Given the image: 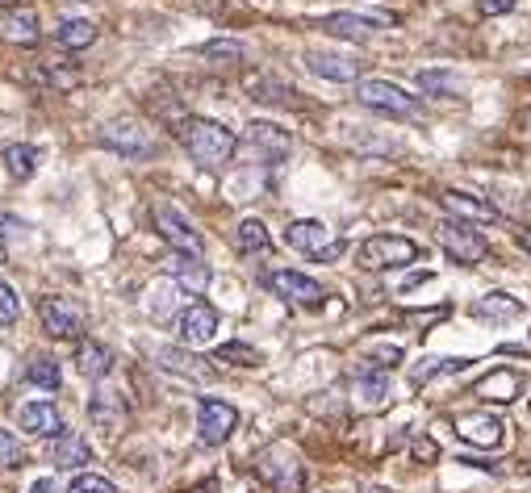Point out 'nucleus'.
I'll list each match as a JSON object with an SVG mask.
<instances>
[{
	"label": "nucleus",
	"mask_w": 531,
	"mask_h": 493,
	"mask_svg": "<svg viewBox=\"0 0 531 493\" xmlns=\"http://www.w3.org/2000/svg\"><path fill=\"white\" fill-rule=\"evenodd\" d=\"M55 42L63 46V51H88L92 42H97V21L88 17H67L55 26Z\"/></svg>",
	"instance_id": "nucleus-25"
},
{
	"label": "nucleus",
	"mask_w": 531,
	"mask_h": 493,
	"mask_svg": "<svg viewBox=\"0 0 531 493\" xmlns=\"http://www.w3.org/2000/svg\"><path fill=\"white\" fill-rule=\"evenodd\" d=\"M473 393H477V397H486V402H506V406H511L515 397L523 393V372L494 368L490 377H481V381L473 385Z\"/></svg>",
	"instance_id": "nucleus-22"
},
{
	"label": "nucleus",
	"mask_w": 531,
	"mask_h": 493,
	"mask_svg": "<svg viewBox=\"0 0 531 493\" xmlns=\"http://www.w3.org/2000/svg\"><path fill=\"white\" fill-rule=\"evenodd\" d=\"M285 243L293 251L310 255V260H318V264H335L339 255H343V239H339V234L327 222H318V218H297V222H289Z\"/></svg>",
	"instance_id": "nucleus-6"
},
{
	"label": "nucleus",
	"mask_w": 531,
	"mask_h": 493,
	"mask_svg": "<svg viewBox=\"0 0 531 493\" xmlns=\"http://www.w3.org/2000/svg\"><path fill=\"white\" fill-rule=\"evenodd\" d=\"M67 493H118V485L97 477V473H80L72 485H67Z\"/></svg>",
	"instance_id": "nucleus-38"
},
{
	"label": "nucleus",
	"mask_w": 531,
	"mask_h": 493,
	"mask_svg": "<svg viewBox=\"0 0 531 493\" xmlns=\"http://www.w3.org/2000/svg\"><path fill=\"white\" fill-rule=\"evenodd\" d=\"M0 464H5V468L26 464V452H21V443H17L9 431H0Z\"/></svg>",
	"instance_id": "nucleus-40"
},
{
	"label": "nucleus",
	"mask_w": 531,
	"mask_h": 493,
	"mask_svg": "<svg viewBox=\"0 0 531 493\" xmlns=\"http://www.w3.org/2000/svg\"><path fill=\"white\" fill-rule=\"evenodd\" d=\"M414 456H419V460H435V443L419 439V443H414Z\"/></svg>",
	"instance_id": "nucleus-42"
},
{
	"label": "nucleus",
	"mask_w": 531,
	"mask_h": 493,
	"mask_svg": "<svg viewBox=\"0 0 531 493\" xmlns=\"http://www.w3.org/2000/svg\"><path fill=\"white\" fill-rule=\"evenodd\" d=\"M264 280H268V289H272L276 297H281V301H289V305H306V310H318V305L327 301V289H322L318 280L306 276V272L276 268V272H268Z\"/></svg>",
	"instance_id": "nucleus-10"
},
{
	"label": "nucleus",
	"mask_w": 531,
	"mask_h": 493,
	"mask_svg": "<svg viewBox=\"0 0 531 493\" xmlns=\"http://www.w3.org/2000/svg\"><path fill=\"white\" fill-rule=\"evenodd\" d=\"M385 17H364V13H331V17H318L314 26L331 38H348V42H368L381 30Z\"/></svg>",
	"instance_id": "nucleus-16"
},
{
	"label": "nucleus",
	"mask_w": 531,
	"mask_h": 493,
	"mask_svg": "<svg viewBox=\"0 0 531 493\" xmlns=\"http://www.w3.org/2000/svg\"><path fill=\"white\" fill-rule=\"evenodd\" d=\"M176 138H180V147L189 151V159L197 163V168H210V172L226 168L239 151L235 130H226L222 122H214V117H180Z\"/></svg>",
	"instance_id": "nucleus-1"
},
{
	"label": "nucleus",
	"mask_w": 531,
	"mask_h": 493,
	"mask_svg": "<svg viewBox=\"0 0 531 493\" xmlns=\"http://www.w3.org/2000/svg\"><path fill=\"white\" fill-rule=\"evenodd\" d=\"M21 318V301L9 289V280H0V326H13Z\"/></svg>",
	"instance_id": "nucleus-39"
},
{
	"label": "nucleus",
	"mask_w": 531,
	"mask_h": 493,
	"mask_svg": "<svg viewBox=\"0 0 531 493\" xmlns=\"http://www.w3.org/2000/svg\"><path fill=\"white\" fill-rule=\"evenodd\" d=\"M101 147H109L113 155H122V159H151L159 151L155 134L143 122H130V117H118V122H109L101 130Z\"/></svg>",
	"instance_id": "nucleus-7"
},
{
	"label": "nucleus",
	"mask_w": 531,
	"mask_h": 493,
	"mask_svg": "<svg viewBox=\"0 0 531 493\" xmlns=\"http://www.w3.org/2000/svg\"><path fill=\"white\" fill-rule=\"evenodd\" d=\"M197 493H218V485H214V481H205V485H197Z\"/></svg>",
	"instance_id": "nucleus-45"
},
{
	"label": "nucleus",
	"mask_w": 531,
	"mask_h": 493,
	"mask_svg": "<svg viewBox=\"0 0 531 493\" xmlns=\"http://www.w3.org/2000/svg\"><path fill=\"white\" fill-rule=\"evenodd\" d=\"M17 422H21V431L38 435V439L63 435V414H59L55 402H26V406H21V414H17Z\"/></svg>",
	"instance_id": "nucleus-20"
},
{
	"label": "nucleus",
	"mask_w": 531,
	"mask_h": 493,
	"mask_svg": "<svg viewBox=\"0 0 531 493\" xmlns=\"http://www.w3.org/2000/svg\"><path fill=\"white\" fill-rule=\"evenodd\" d=\"M239 151L251 163H281L293 151V134L281 130V126H272V122H251L247 134L239 138Z\"/></svg>",
	"instance_id": "nucleus-8"
},
{
	"label": "nucleus",
	"mask_w": 531,
	"mask_h": 493,
	"mask_svg": "<svg viewBox=\"0 0 531 493\" xmlns=\"http://www.w3.org/2000/svg\"><path fill=\"white\" fill-rule=\"evenodd\" d=\"M440 205L448 209V214H452L456 222H465V226H494V222L502 218L490 201L469 197V193H460V189H448V193H440Z\"/></svg>",
	"instance_id": "nucleus-15"
},
{
	"label": "nucleus",
	"mask_w": 531,
	"mask_h": 493,
	"mask_svg": "<svg viewBox=\"0 0 531 493\" xmlns=\"http://www.w3.org/2000/svg\"><path fill=\"white\" fill-rule=\"evenodd\" d=\"M38 163H42V151L34 143H13V147H5V172L13 180H30L38 172Z\"/></svg>",
	"instance_id": "nucleus-29"
},
{
	"label": "nucleus",
	"mask_w": 531,
	"mask_h": 493,
	"mask_svg": "<svg viewBox=\"0 0 531 493\" xmlns=\"http://www.w3.org/2000/svg\"><path fill=\"white\" fill-rule=\"evenodd\" d=\"M239 427V410L230 406V402H218V397H201V406H197V431L205 443H226L230 435H235Z\"/></svg>",
	"instance_id": "nucleus-13"
},
{
	"label": "nucleus",
	"mask_w": 531,
	"mask_h": 493,
	"mask_svg": "<svg viewBox=\"0 0 531 493\" xmlns=\"http://www.w3.org/2000/svg\"><path fill=\"white\" fill-rule=\"evenodd\" d=\"M17 5V0H0V13H5V9H13Z\"/></svg>",
	"instance_id": "nucleus-46"
},
{
	"label": "nucleus",
	"mask_w": 531,
	"mask_h": 493,
	"mask_svg": "<svg viewBox=\"0 0 531 493\" xmlns=\"http://www.w3.org/2000/svg\"><path fill=\"white\" fill-rule=\"evenodd\" d=\"M519 0H477V13L481 17H502L506 9H515Z\"/></svg>",
	"instance_id": "nucleus-41"
},
{
	"label": "nucleus",
	"mask_w": 531,
	"mask_h": 493,
	"mask_svg": "<svg viewBox=\"0 0 531 493\" xmlns=\"http://www.w3.org/2000/svg\"><path fill=\"white\" fill-rule=\"evenodd\" d=\"M456 435L465 439V443H473V448H498L502 443V418H494V414H460L456 418Z\"/></svg>",
	"instance_id": "nucleus-18"
},
{
	"label": "nucleus",
	"mask_w": 531,
	"mask_h": 493,
	"mask_svg": "<svg viewBox=\"0 0 531 493\" xmlns=\"http://www.w3.org/2000/svg\"><path fill=\"white\" fill-rule=\"evenodd\" d=\"M30 493H59V489H55V481H51V477H38V481L30 485Z\"/></svg>",
	"instance_id": "nucleus-43"
},
{
	"label": "nucleus",
	"mask_w": 531,
	"mask_h": 493,
	"mask_svg": "<svg viewBox=\"0 0 531 493\" xmlns=\"http://www.w3.org/2000/svg\"><path fill=\"white\" fill-rule=\"evenodd\" d=\"M214 360H222V364H235V368H256L264 356L256 347H247V343H222L218 351H214Z\"/></svg>",
	"instance_id": "nucleus-37"
},
{
	"label": "nucleus",
	"mask_w": 531,
	"mask_h": 493,
	"mask_svg": "<svg viewBox=\"0 0 531 493\" xmlns=\"http://www.w3.org/2000/svg\"><path fill=\"white\" fill-rule=\"evenodd\" d=\"M285 92H293V88H285L281 80H268V76H251V80H247V97H251V101H268V105H297L293 97H285Z\"/></svg>",
	"instance_id": "nucleus-32"
},
{
	"label": "nucleus",
	"mask_w": 531,
	"mask_h": 493,
	"mask_svg": "<svg viewBox=\"0 0 531 493\" xmlns=\"http://www.w3.org/2000/svg\"><path fill=\"white\" fill-rule=\"evenodd\" d=\"M155 364L159 368H168V372H180V377H189V381H210L214 377V368L189 356V351H180V347H159L155 351Z\"/></svg>",
	"instance_id": "nucleus-24"
},
{
	"label": "nucleus",
	"mask_w": 531,
	"mask_h": 493,
	"mask_svg": "<svg viewBox=\"0 0 531 493\" xmlns=\"http://www.w3.org/2000/svg\"><path fill=\"white\" fill-rule=\"evenodd\" d=\"M176 335L184 347H205L218 335V310L205 301H189L184 310L176 314Z\"/></svg>",
	"instance_id": "nucleus-12"
},
{
	"label": "nucleus",
	"mask_w": 531,
	"mask_h": 493,
	"mask_svg": "<svg viewBox=\"0 0 531 493\" xmlns=\"http://www.w3.org/2000/svg\"><path fill=\"white\" fill-rule=\"evenodd\" d=\"M197 55L210 59V63H243V59H247V46L235 42V38H214V42L197 46Z\"/></svg>",
	"instance_id": "nucleus-35"
},
{
	"label": "nucleus",
	"mask_w": 531,
	"mask_h": 493,
	"mask_svg": "<svg viewBox=\"0 0 531 493\" xmlns=\"http://www.w3.org/2000/svg\"><path fill=\"white\" fill-rule=\"evenodd\" d=\"M256 477L272 489V493H302L306 485V468H302V456L289 443H272L256 456Z\"/></svg>",
	"instance_id": "nucleus-2"
},
{
	"label": "nucleus",
	"mask_w": 531,
	"mask_h": 493,
	"mask_svg": "<svg viewBox=\"0 0 531 493\" xmlns=\"http://www.w3.org/2000/svg\"><path fill=\"white\" fill-rule=\"evenodd\" d=\"M88 418L92 427L105 431V435H118V427H126V402L118 389H97L88 402Z\"/></svg>",
	"instance_id": "nucleus-17"
},
{
	"label": "nucleus",
	"mask_w": 531,
	"mask_h": 493,
	"mask_svg": "<svg viewBox=\"0 0 531 493\" xmlns=\"http://www.w3.org/2000/svg\"><path fill=\"white\" fill-rule=\"evenodd\" d=\"M473 360L465 356H452V360H423V364H414L410 368V385H427L431 377H448V372H465Z\"/></svg>",
	"instance_id": "nucleus-31"
},
{
	"label": "nucleus",
	"mask_w": 531,
	"mask_h": 493,
	"mask_svg": "<svg viewBox=\"0 0 531 493\" xmlns=\"http://www.w3.org/2000/svg\"><path fill=\"white\" fill-rule=\"evenodd\" d=\"M519 243H523V251L531 255V230H523V234H519Z\"/></svg>",
	"instance_id": "nucleus-44"
},
{
	"label": "nucleus",
	"mask_w": 531,
	"mask_h": 493,
	"mask_svg": "<svg viewBox=\"0 0 531 493\" xmlns=\"http://www.w3.org/2000/svg\"><path fill=\"white\" fill-rule=\"evenodd\" d=\"M168 272H172V280L184 293H205V285H210V268H205L201 255H189V251H172L168 255Z\"/></svg>",
	"instance_id": "nucleus-19"
},
{
	"label": "nucleus",
	"mask_w": 531,
	"mask_h": 493,
	"mask_svg": "<svg viewBox=\"0 0 531 493\" xmlns=\"http://www.w3.org/2000/svg\"><path fill=\"white\" fill-rule=\"evenodd\" d=\"M0 38L13 42V46H34V42L42 38L38 13H34V9H21V5L5 9V13H0Z\"/></svg>",
	"instance_id": "nucleus-21"
},
{
	"label": "nucleus",
	"mask_w": 531,
	"mask_h": 493,
	"mask_svg": "<svg viewBox=\"0 0 531 493\" xmlns=\"http://www.w3.org/2000/svg\"><path fill=\"white\" fill-rule=\"evenodd\" d=\"M76 368L84 372V377L88 381H101V377H109V372H113V351L105 347V343H80L76 347Z\"/></svg>",
	"instance_id": "nucleus-28"
},
{
	"label": "nucleus",
	"mask_w": 531,
	"mask_h": 493,
	"mask_svg": "<svg viewBox=\"0 0 531 493\" xmlns=\"http://www.w3.org/2000/svg\"><path fill=\"white\" fill-rule=\"evenodd\" d=\"M352 393H356V406L360 410H381L389 402V372L364 368L360 377H356V385H352Z\"/></svg>",
	"instance_id": "nucleus-23"
},
{
	"label": "nucleus",
	"mask_w": 531,
	"mask_h": 493,
	"mask_svg": "<svg viewBox=\"0 0 531 493\" xmlns=\"http://www.w3.org/2000/svg\"><path fill=\"white\" fill-rule=\"evenodd\" d=\"M414 260H423V247L406 239V234H373L356 251V264L368 272H389V268H410Z\"/></svg>",
	"instance_id": "nucleus-3"
},
{
	"label": "nucleus",
	"mask_w": 531,
	"mask_h": 493,
	"mask_svg": "<svg viewBox=\"0 0 531 493\" xmlns=\"http://www.w3.org/2000/svg\"><path fill=\"white\" fill-rule=\"evenodd\" d=\"M235 243H239V251H268L272 247V234H268V226L260 222V218H243L239 222V230H235Z\"/></svg>",
	"instance_id": "nucleus-33"
},
{
	"label": "nucleus",
	"mask_w": 531,
	"mask_h": 493,
	"mask_svg": "<svg viewBox=\"0 0 531 493\" xmlns=\"http://www.w3.org/2000/svg\"><path fill=\"white\" fill-rule=\"evenodd\" d=\"M419 88L435 92V97H465V80L456 72H419Z\"/></svg>",
	"instance_id": "nucleus-36"
},
{
	"label": "nucleus",
	"mask_w": 531,
	"mask_h": 493,
	"mask_svg": "<svg viewBox=\"0 0 531 493\" xmlns=\"http://www.w3.org/2000/svg\"><path fill=\"white\" fill-rule=\"evenodd\" d=\"M440 247H444L448 260L465 264V268H477V264L490 255V243L481 239V234H477L473 226L456 222V218H452V222H444V230H440Z\"/></svg>",
	"instance_id": "nucleus-11"
},
{
	"label": "nucleus",
	"mask_w": 531,
	"mask_h": 493,
	"mask_svg": "<svg viewBox=\"0 0 531 493\" xmlns=\"http://www.w3.org/2000/svg\"><path fill=\"white\" fill-rule=\"evenodd\" d=\"M51 460H55V468H80L84 460H92V448L80 431H63L51 443Z\"/></svg>",
	"instance_id": "nucleus-27"
},
{
	"label": "nucleus",
	"mask_w": 531,
	"mask_h": 493,
	"mask_svg": "<svg viewBox=\"0 0 531 493\" xmlns=\"http://www.w3.org/2000/svg\"><path fill=\"white\" fill-rule=\"evenodd\" d=\"M26 385H34V389H46V393H55V389L63 385V372H59V364H55V360L38 356V360H30V364H26Z\"/></svg>",
	"instance_id": "nucleus-34"
},
{
	"label": "nucleus",
	"mask_w": 531,
	"mask_h": 493,
	"mask_svg": "<svg viewBox=\"0 0 531 493\" xmlns=\"http://www.w3.org/2000/svg\"><path fill=\"white\" fill-rule=\"evenodd\" d=\"M356 101L364 109H373V113L398 117V122H414V117H423L419 97H410V92L398 88L394 80H360L356 84Z\"/></svg>",
	"instance_id": "nucleus-4"
},
{
	"label": "nucleus",
	"mask_w": 531,
	"mask_h": 493,
	"mask_svg": "<svg viewBox=\"0 0 531 493\" xmlns=\"http://www.w3.org/2000/svg\"><path fill=\"white\" fill-rule=\"evenodd\" d=\"M38 322L51 339H80L88 331V310L76 297L63 293H42L38 297Z\"/></svg>",
	"instance_id": "nucleus-5"
},
{
	"label": "nucleus",
	"mask_w": 531,
	"mask_h": 493,
	"mask_svg": "<svg viewBox=\"0 0 531 493\" xmlns=\"http://www.w3.org/2000/svg\"><path fill=\"white\" fill-rule=\"evenodd\" d=\"M80 80H84L80 67H59V63L34 67V84H38V88H51V92H72Z\"/></svg>",
	"instance_id": "nucleus-30"
},
{
	"label": "nucleus",
	"mask_w": 531,
	"mask_h": 493,
	"mask_svg": "<svg viewBox=\"0 0 531 493\" xmlns=\"http://www.w3.org/2000/svg\"><path fill=\"white\" fill-rule=\"evenodd\" d=\"M306 67L314 76L331 80V84H360L364 76V63L352 55H339V51H306Z\"/></svg>",
	"instance_id": "nucleus-14"
},
{
	"label": "nucleus",
	"mask_w": 531,
	"mask_h": 493,
	"mask_svg": "<svg viewBox=\"0 0 531 493\" xmlns=\"http://www.w3.org/2000/svg\"><path fill=\"white\" fill-rule=\"evenodd\" d=\"M523 314V301L511 293H486L473 301V318H486V322H511Z\"/></svg>",
	"instance_id": "nucleus-26"
},
{
	"label": "nucleus",
	"mask_w": 531,
	"mask_h": 493,
	"mask_svg": "<svg viewBox=\"0 0 531 493\" xmlns=\"http://www.w3.org/2000/svg\"><path fill=\"white\" fill-rule=\"evenodd\" d=\"M151 226H155V234L164 243H172V251H189V255H205V239H201V230L180 214V209H172V205H151Z\"/></svg>",
	"instance_id": "nucleus-9"
}]
</instances>
